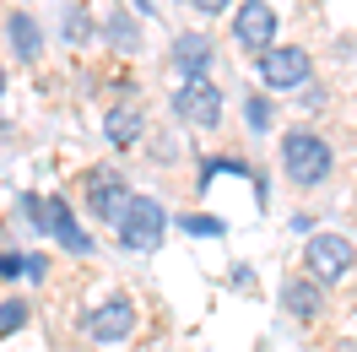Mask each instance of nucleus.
Instances as JSON below:
<instances>
[{
    "label": "nucleus",
    "mask_w": 357,
    "mask_h": 352,
    "mask_svg": "<svg viewBox=\"0 0 357 352\" xmlns=\"http://www.w3.org/2000/svg\"><path fill=\"white\" fill-rule=\"evenodd\" d=\"M282 168L298 184H319V179H331V147L314 131H287L282 135Z\"/></svg>",
    "instance_id": "nucleus-1"
},
{
    "label": "nucleus",
    "mask_w": 357,
    "mask_h": 352,
    "mask_svg": "<svg viewBox=\"0 0 357 352\" xmlns=\"http://www.w3.org/2000/svg\"><path fill=\"white\" fill-rule=\"evenodd\" d=\"M22 212H33V222H38L44 233H54V239L66 244L70 255H92V233H82V228H76V217H70L66 196H49V200L22 196Z\"/></svg>",
    "instance_id": "nucleus-2"
},
{
    "label": "nucleus",
    "mask_w": 357,
    "mask_h": 352,
    "mask_svg": "<svg viewBox=\"0 0 357 352\" xmlns=\"http://www.w3.org/2000/svg\"><path fill=\"white\" fill-rule=\"evenodd\" d=\"M114 228H119L125 249H157V244H162V228H168V212H162L152 196H130L125 217L114 222Z\"/></svg>",
    "instance_id": "nucleus-3"
},
{
    "label": "nucleus",
    "mask_w": 357,
    "mask_h": 352,
    "mask_svg": "<svg viewBox=\"0 0 357 352\" xmlns=\"http://www.w3.org/2000/svg\"><path fill=\"white\" fill-rule=\"evenodd\" d=\"M174 114L184 125H195V131H211V125H222V87H211L206 76H190L174 98Z\"/></svg>",
    "instance_id": "nucleus-4"
},
{
    "label": "nucleus",
    "mask_w": 357,
    "mask_h": 352,
    "mask_svg": "<svg viewBox=\"0 0 357 352\" xmlns=\"http://www.w3.org/2000/svg\"><path fill=\"white\" fill-rule=\"evenodd\" d=\"M260 82L276 92H292V87H303L309 82V54L298 44H271L260 49Z\"/></svg>",
    "instance_id": "nucleus-5"
},
{
    "label": "nucleus",
    "mask_w": 357,
    "mask_h": 352,
    "mask_svg": "<svg viewBox=\"0 0 357 352\" xmlns=\"http://www.w3.org/2000/svg\"><path fill=\"white\" fill-rule=\"evenodd\" d=\"M87 200H92V217L103 222H119L125 217V206H130V184H125V174L119 168H92L87 174Z\"/></svg>",
    "instance_id": "nucleus-6"
},
{
    "label": "nucleus",
    "mask_w": 357,
    "mask_h": 352,
    "mask_svg": "<svg viewBox=\"0 0 357 352\" xmlns=\"http://www.w3.org/2000/svg\"><path fill=\"white\" fill-rule=\"evenodd\" d=\"M352 239H341V233H314L309 239V271L314 282H341L347 271H352Z\"/></svg>",
    "instance_id": "nucleus-7"
},
{
    "label": "nucleus",
    "mask_w": 357,
    "mask_h": 352,
    "mask_svg": "<svg viewBox=\"0 0 357 352\" xmlns=\"http://www.w3.org/2000/svg\"><path fill=\"white\" fill-rule=\"evenodd\" d=\"M82 330H87L92 342H125L135 330V304L130 298H109V304H98L92 314H82Z\"/></svg>",
    "instance_id": "nucleus-8"
},
{
    "label": "nucleus",
    "mask_w": 357,
    "mask_h": 352,
    "mask_svg": "<svg viewBox=\"0 0 357 352\" xmlns=\"http://www.w3.org/2000/svg\"><path fill=\"white\" fill-rule=\"evenodd\" d=\"M233 38L260 54V49L276 38V11H271L266 0H244V6H238V17H233Z\"/></svg>",
    "instance_id": "nucleus-9"
},
{
    "label": "nucleus",
    "mask_w": 357,
    "mask_h": 352,
    "mask_svg": "<svg viewBox=\"0 0 357 352\" xmlns=\"http://www.w3.org/2000/svg\"><path fill=\"white\" fill-rule=\"evenodd\" d=\"M174 66L184 71V76H206V66H211V38H206V33H184L174 44Z\"/></svg>",
    "instance_id": "nucleus-10"
},
{
    "label": "nucleus",
    "mask_w": 357,
    "mask_h": 352,
    "mask_svg": "<svg viewBox=\"0 0 357 352\" xmlns=\"http://www.w3.org/2000/svg\"><path fill=\"white\" fill-rule=\"evenodd\" d=\"M6 33H11V49H17V60H38V49H44V33H38V22H33L27 11H11V17H6Z\"/></svg>",
    "instance_id": "nucleus-11"
},
{
    "label": "nucleus",
    "mask_w": 357,
    "mask_h": 352,
    "mask_svg": "<svg viewBox=\"0 0 357 352\" xmlns=\"http://www.w3.org/2000/svg\"><path fill=\"white\" fill-rule=\"evenodd\" d=\"M141 131H146V119H141L135 109H109V119H103V135H109L114 147H135Z\"/></svg>",
    "instance_id": "nucleus-12"
},
{
    "label": "nucleus",
    "mask_w": 357,
    "mask_h": 352,
    "mask_svg": "<svg viewBox=\"0 0 357 352\" xmlns=\"http://www.w3.org/2000/svg\"><path fill=\"white\" fill-rule=\"evenodd\" d=\"M282 304H287V314H298V320H314V314H319V287L298 277V282L282 287Z\"/></svg>",
    "instance_id": "nucleus-13"
},
{
    "label": "nucleus",
    "mask_w": 357,
    "mask_h": 352,
    "mask_svg": "<svg viewBox=\"0 0 357 352\" xmlns=\"http://www.w3.org/2000/svg\"><path fill=\"white\" fill-rule=\"evenodd\" d=\"M27 325V304L22 298H6L0 304V336H11V330H22Z\"/></svg>",
    "instance_id": "nucleus-14"
},
{
    "label": "nucleus",
    "mask_w": 357,
    "mask_h": 352,
    "mask_svg": "<svg viewBox=\"0 0 357 352\" xmlns=\"http://www.w3.org/2000/svg\"><path fill=\"white\" fill-rule=\"evenodd\" d=\"M178 228H184V233H201V239H217V233H222L217 217H178Z\"/></svg>",
    "instance_id": "nucleus-15"
},
{
    "label": "nucleus",
    "mask_w": 357,
    "mask_h": 352,
    "mask_svg": "<svg viewBox=\"0 0 357 352\" xmlns=\"http://www.w3.org/2000/svg\"><path fill=\"white\" fill-rule=\"evenodd\" d=\"M109 38H114L119 49H135V44H141V38H135V27L125 22V17H109Z\"/></svg>",
    "instance_id": "nucleus-16"
},
{
    "label": "nucleus",
    "mask_w": 357,
    "mask_h": 352,
    "mask_svg": "<svg viewBox=\"0 0 357 352\" xmlns=\"http://www.w3.org/2000/svg\"><path fill=\"white\" fill-rule=\"evenodd\" d=\"M66 38H70V44H82V38H87V11H76V6H70V17H66Z\"/></svg>",
    "instance_id": "nucleus-17"
},
{
    "label": "nucleus",
    "mask_w": 357,
    "mask_h": 352,
    "mask_svg": "<svg viewBox=\"0 0 357 352\" xmlns=\"http://www.w3.org/2000/svg\"><path fill=\"white\" fill-rule=\"evenodd\" d=\"M27 255H17V249H0V277H22Z\"/></svg>",
    "instance_id": "nucleus-18"
},
{
    "label": "nucleus",
    "mask_w": 357,
    "mask_h": 352,
    "mask_svg": "<svg viewBox=\"0 0 357 352\" xmlns=\"http://www.w3.org/2000/svg\"><path fill=\"white\" fill-rule=\"evenodd\" d=\"M249 125H255V131H266V125H271V109H266V103H260V98L249 103Z\"/></svg>",
    "instance_id": "nucleus-19"
},
{
    "label": "nucleus",
    "mask_w": 357,
    "mask_h": 352,
    "mask_svg": "<svg viewBox=\"0 0 357 352\" xmlns=\"http://www.w3.org/2000/svg\"><path fill=\"white\" fill-rule=\"evenodd\" d=\"M44 271H49V265L38 261V255H27V265H22V277H33V282H44Z\"/></svg>",
    "instance_id": "nucleus-20"
},
{
    "label": "nucleus",
    "mask_w": 357,
    "mask_h": 352,
    "mask_svg": "<svg viewBox=\"0 0 357 352\" xmlns=\"http://www.w3.org/2000/svg\"><path fill=\"white\" fill-rule=\"evenodd\" d=\"M190 6H201V11H222L227 0H190Z\"/></svg>",
    "instance_id": "nucleus-21"
},
{
    "label": "nucleus",
    "mask_w": 357,
    "mask_h": 352,
    "mask_svg": "<svg viewBox=\"0 0 357 352\" xmlns=\"http://www.w3.org/2000/svg\"><path fill=\"white\" fill-rule=\"evenodd\" d=\"M0 92H6V71H0Z\"/></svg>",
    "instance_id": "nucleus-22"
}]
</instances>
